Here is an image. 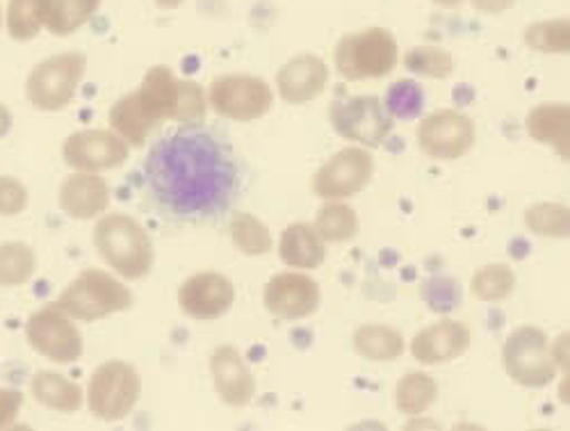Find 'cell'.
<instances>
[{"label": "cell", "instance_id": "d590c367", "mask_svg": "<svg viewBox=\"0 0 570 431\" xmlns=\"http://www.w3.org/2000/svg\"><path fill=\"white\" fill-rule=\"evenodd\" d=\"M568 208L559 204H537L525 213L528 226L548 237H568Z\"/></svg>", "mask_w": 570, "mask_h": 431}, {"label": "cell", "instance_id": "9a60e30c", "mask_svg": "<svg viewBox=\"0 0 570 431\" xmlns=\"http://www.w3.org/2000/svg\"><path fill=\"white\" fill-rule=\"evenodd\" d=\"M265 306L278 320H302L317 311L320 285L297 272H283L265 285Z\"/></svg>", "mask_w": 570, "mask_h": 431}, {"label": "cell", "instance_id": "1f68e13d", "mask_svg": "<svg viewBox=\"0 0 570 431\" xmlns=\"http://www.w3.org/2000/svg\"><path fill=\"white\" fill-rule=\"evenodd\" d=\"M515 276L507 265H487L474 274L470 291L482 302H502L513 293Z\"/></svg>", "mask_w": 570, "mask_h": 431}, {"label": "cell", "instance_id": "f1b7e54d", "mask_svg": "<svg viewBox=\"0 0 570 431\" xmlns=\"http://www.w3.org/2000/svg\"><path fill=\"white\" fill-rule=\"evenodd\" d=\"M315 231L324 243H347L358 233V217L347 204H324L315 217Z\"/></svg>", "mask_w": 570, "mask_h": 431}, {"label": "cell", "instance_id": "f546056e", "mask_svg": "<svg viewBox=\"0 0 570 431\" xmlns=\"http://www.w3.org/2000/svg\"><path fill=\"white\" fill-rule=\"evenodd\" d=\"M37 272L35 252L26 243L0 245V285L17 287L28 283Z\"/></svg>", "mask_w": 570, "mask_h": 431}, {"label": "cell", "instance_id": "4316f807", "mask_svg": "<svg viewBox=\"0 0 570 431\" xmlns=\"http://www.w3.org/2000/svg\"><path fill=\"white\" fill-rule=\"evenodd\" d=\"M101 0H51L49 17H46V28L51 35L67 37L82 28L97 10Z\"/></svg>", "mask_w": 570, "mask_h": 431}, {"label": "cell", "instance_id": "60d3db41", "mask_svg": "<svg viewBox=\"0 0 570 431\" xmlns=\"http://www.w3.org/2000/svg\"><path fill=\"white\" fill-rule=\"evenodd\" d=\"M160 10H176L183 6V0H154Z\"/></svg>", "mask_w": 570, "mask_h": 431}, {"label": "cell", "instance_id": "e575fe53", "mask_svg": "<svg viewBox=\"0 0 570 431\" xmlns=\"http://www.w3.org/2000/svg\"><path fill=\"white\" fill-rule=\"evenodd\" d=\"M568 19L541 21L525 32V43L541 53H568Z\"/></svg>", "mask_w": 570, "mask_h": 431}, {"label": "cell", "instance_id": "9c48e42d", "mask_svg": "<svg viewBox=\"0 0 570 431\" xmlns=\"http://www.w3.org/2000/svg\"><path fill=\"white\" fill-rule=\"evenodd\" d=\"M213 110L233 121H254L272 110L274 94L263 78L228 74L213 80L208 89Z\"/></svg>", "mask_w": 570, "mask_h": 431}, {"label": "cell", "instance_id": "277c9868", "mask_svg": "<svg viewBox=\"0 0 570 431\" xmlns=\"http://www.w3.org/2000/svg\"><path fill=\"white\" fill-rule=\"evenodd\" d=\"M397 41L384 28L345 35L336 46V67L347 80L384 78L397 67Z\"/></svg>", "mask_w": 570, "mask_h": 431}, {"label": "cell", "instance_id": "b9f144b4", "mask_svg": "<svg viewBox=\"0 0 570 431\" xmlns=\"http://www.w3.org/2000/svg\"><path fill=\"white\" fill-rule=\"evenodd\" d=\"M436 6H443V8H456V6H461L463 0H434Z\"/></svg>", "mask_w": 570, "mask_h": 431}, {"label": "cell", "instance_id": "4fadbf2b", "mask_svg": "<svg viewBox=\"0 0 570 431\" xmlns=\"http://www.w3.org/2000/svg\"><path fill=\"white\" fill-rule=\"evenodd\" d=\"M65 163L78 172H108L128 160V141L112 130H80L67 137Z\"/></svg>", "mask_w": 570, "mask_h": 431}, {"label": "cell", "instance_id": "5bb4252c", "mask_svg": "<svg viewBox=\"0 0 570 431\" xmlns=\"http://www.w3.org/2000/svg\"><path fill=\"white\" fill-rule=\"evenodd\" d=\"M235 302L233 283L219 272H199L178 287V306L195 320H217Z\"/></svg>", "mask_w": 570, "mask_h": 431}, {"label": "cell", "instance_id": "7a4b0ae2", "mask_svg": "<svg viewBox=\"0 0 570 431\" xmlns=\"http://www.w3.org/2000/svg\"><path fill=\"white\" fill-rule=\"evenodd\" d=\"M94 245L101 258L124 278L139 281L154 267L151 237L128 215H108L94 228Z\"/></svg>", "mask_w": 570, "mask_h": 431}, {"label": "cell", "instance_id": "836d02e7", "mask_svg": "<svg viewBox=\"0 0 570 431\" xmlns=\"http://www.w3.org/2000/svg\"><path fill=\"white\" fill-rule=\"evenodd\" d=\"M424 106V96H422V87L415 80H400L395 82L389 94H386V101L384 108L391 117L397 119H415L422 112Z\"/></svg>", "mask_w": 570, "mask_h": 431}, {"label": "cell", "instance_id": "ab89813d", "mask_svg": "<svg viewBox=\"0 0 570 431\" xmlns=\"http://www.w3.org/2000/svg\"><path fill=\"white\" fill-rule=\"evenodd\" d=\"M12 130V112L6 104H0V139Z\"/></svg>", "mask_w": 570, "mask_h": 431}, {"label": "cell", "instance_id": "74e56055", "mask_svg": "<svg viewBox=\"0 0 570 431\" xmlns=\"http://www.w3.org/2000/svg\"><path fill=\"white\" fill-rule=\"evenodd\" d=\"M23 406L21 391H0V429H8L14 424L19 411Z\"/></svg>", "mask_w": 570, "mask_h": 431}, {"label": "cell", "instance_id": "8992f818", "mask_svg": "<svg viewBox=\"0 0 570 431\" xmlns=\"http://www.w3.org/2000/svg\"><path fill=\"white\" fill-rule=\"evenodd\" d=\"M139 372L124 361H106L89 379L87 406L104 422L124 420L139 402Z\"/></svg>", "mask_w": 570, "mask_h": 431}, {"label": "cell", "instance_id": "3957f363", "mask_svg": "<svg viewBox=\"0 0 570 431\" xmlns=\"http://www.w3.org/2000/svg\"><path fill=\"white\" fill-rule=\"evenodd\" d=\"M132 293L104 270L80 272L62 291L58 306L78 322H99L130 308Z\"/></svg>", "mask_w": 570, "mask_h": 431}, {"label": "cell", "instance_id": "2e32d148", "mask_svg": "<svg viewBox=\"0 0 570 431\" xmlns=\"http://www.w3.org/2000/svg\"><path fill=\"white\" fill-rule=\"evenodd\" d=\"M210 374L215 391L226 406H249L256 395V379L243 359V354L230 345H222L210 356Z\"/></svg>", "mask_w": 570, "mask_h": 431}, {"label": "cell", "instance_id": "d6a6232c", "mask_svg": "<svg viewBox=\"0 0 570 431\" xmlns=\"http://www.w3.org/2000/svg\"><path fill=\"white\" fill-rule=\"evenodd\" d=\"M404 65L411 74L426 78H450L454 71V60L439 46H420L406 53Z\"/></svg>", "mask_w": 570, "mask_h": 431}, {"label": "cell", "instance_id": "ba28073f", "mask_svg": "<svg viewBox=\"0 0 570 431\" xmlns=\"http://www.w3.org/2000/svg\"><path fill=\"white\" fill-rule=\"evenodd\" d=\"M26 339L30 347L53 363H76L82 352V335L58 304H49L32 313L26 322Z\"/></svg>", "mask_w": 570, "mask_h": 431}, {"label": "cell", "instance_id": "52a82bcc", "mask_svg": "<svg viewBox=\"0 0 570 431\" xmlns=\"http://www.w3.org/2000/svg\"><path fill=\"white\" fill-rule=\"evenodd\" d=\"M507 374L525 389H543L557 376L548 335L539 326H518L502 350Z\"/></svg>", "mask_w": 570, "mask_h": 431}, {"label": "cell", "instance_id": "44dd1931", "mask_svg": "<svg viewBox=\"0 0 570 431\" xmlns=\"http://www.w3.org/2000/svg\"><path fill=\"white\" fill-rule=\"evenodd\" d=\"M278 256L288 267L315 270L324 263V256H326L324 239L320 237L315 226L306 222H295L281 235Z\"/></svg>", "mask_w": 570, "mask_h": 431}, {"label": "cell", "instance_id": "f35d334b", "mask_svg": "<svg viewBox=\"0 0 570 431\" xmlns=\"http://www.w3.org/2000/svg\"><path fill=\"white\" fill-rule=\"evenodd\" d=\"M472 6L487 14H500L513 6V0H472Z\"/></svg>", "mask_w": 570, "mask_h": 431}, {"label": "cell", "instance_id": "603a6c76", "mask_svg": "<svg viewBox=\"0 0 570 431\" xmlns=\"http://www.w3.org/2000/svg\"><path fill=\"white\" fill-rule=\"evenodd\" d=\"M568 126H570V108L566 104H543L537 106L528 117V133L550 147L568 160Z\"/></svg>", "mask_w": 570, "mask_h": 431}, {"label": "cell", "instance_id": "7402d4cb", "mask_svg": "<svg viewBox=\"0 0 570 431\" xmlns=\"http://www.w3.org/2000/svg\"><path fill=\"white\" fill-rule=\"evenodd\" d=\"M30 391L32 398L51 411L60 413H76L82 406V391L78 383L69 381L60 372L51 370H41L32 376L30 381Z\"/></svg>", "mask_w": 570, "mask_h": 431}, {"label": "cell", "instance_id": "6da1fadb", "mask_svg": "<svg viewBox=\"0 0 570 431\" xmlns=\"http://www.w3.org/2000/svg\"><path fill=\"white\" fill-rule=\"evenodd\" d=\"M141 174L154 208L178 224L224 217L240 192L230 141L202 124H183L156 139Z\"/></svg>", "mask_w": 570, "mask_h": 431}, {"label": "cell", "instance_id": "5b68a950", "mask_svg": "<svg viewBox=\"0 0 570 431\" xmlns=\"http://www.w3.org/2000/svg\"><path fill=\"white\" fill-rule=\"evenodd\" d=\"M87 58L82 53H60L39 62L26 82L28 101L43 112L67 108L85 78Z\"/></svg>", "mask_w": 570, "mask_h": 431}, {"label": "cell", "instance_id": "7bdbcfd3", "mask_svg": "<svg viewBox=\"0 0 570 431\" xmlns=\"http://www.w3.org/2000/svg\"><path fill=\"white\" fill-rule=\"evenodd\" d=\"M0 26H3V12H0Z\"/></svg>", "mask_w": 570, "mask_h": 431}, {"label": "cell", "instance_id": "7c38bea8", "mask_svg": "<svg viewBox=\"0 0 570 431\" xmlns=\"http://www.w3.org/2000/svg\"><path fill=\"white\" fill-rule=\"evenodd\" d=\"M374 174V160L370 151L365 149H343L328 163L322 165V169L313 178L315 195L336 202V199H350L370 183Z\"/></svg>", "mask_w": 570, "mask_h": 431}, {"label": "cell", "instance_id": "30bf717a", "mask_svg": "<svg viewBox=\"0 0 570 431\" xmlns=\"http://www.w3.org/2000/svg\"><path fill=\"white\" fill-rule=\"evenodd\" d=\"M328 119L341 137L372 149L379 147L393 130V117L386 112L384 101H379L376 96L336 99L328 108Z\"/></svg>", "mask_w": 570, "mask_h": 431}, {"label": "cell", "instance_id": "8fae6325", "mask_svg": "<svg viewBox=\"0 0 570 431\" xmlns=\"http://www.w3.org/2000/svg\"><path fill=\"white\" fill-rule=\"evenodd\" d=\"M478 128L474 121L456 110H439L424 117L417 128V147L436 160H456L474 147Z\"/></svg>", "mask_w": 570, "mask_h": 431}, {"label": "cell", "instance_id": "e0dca14e", "mask_svg": "<svg viewBox=\"0 0 570 431\" xmlns=\"http://www.w3.org/2000/svg\"><path fill=\"white\" fill-rule=\"evenodd\" d=\"M137 91V99L141 110L151 119V124L158 128L163 121H180L183 112V94H185V80L176 78L174 71L165 65H158L149 69V74L141 80Z\"/></svg>", "mask_w": 570, "mask_h": 431}, {"label": "cell", "instance_id": "83f0119b", "mask_svg": "<svg viewBox=\"0 0 570 431\" xmlns=\"http://www.w3.org/2000/svg\"><path fill=\"white\" fill-rule=\"evenodd\" d=\"M439 398V383L424 372H411L397 383V409L406 415H417L430 409Z\"/></svg>", "mask_w": 570, "mask_h": 431}, {"label": "cell", "instance_id": "4dcf8cb0", "mask_svg": "<svg viewBox=\"0 0 570 431\" xmlns=\"http://www.w3.org/2000/svg\"><path fill=\"white\" fill-rule=\"evenodd\" d=\"M233 245L245 256H263L272 249V233L269 228L249 213H237L230 222Z\"/></svg>", "mask_w": 570, "mask_h": 431}, {"label": "cell", "instance_id": "d4e9b609", "mask_svg": "<svg viewBox=\"0 0 570 431\" xmlns=\"http://www.w3.org/2000/svg\"><path fill=\"white\" fill-rule=\"evenodd\" d=\"M354 350L370 361H395L404 354V339L391 326L365 324L354 335Z\"/></svg>", "mask_w": 570, "mask_h": 431}, {"label": "cell", "instance_id": "484cf974", "mask_svg": "<svg viewBox=\"0 0 570 431\" xmlns=\"http://www.w3.org/2000/svg\"><path fill=\"white\" fill-rule=\"evenodd\" d=\"M51 0H10L8 32L17 41H30L39 35L49 17Z\"/></svg>", "mask_w": 570, "mask_h": 431}, {"label": "cell", "instance_id": "cb8c5ba5", "mask_svg": "<svg viewBox=\"0 0 570 431\" xmlns=\"http://www.w3.org/2000/svg\"><path fill=\"white\" fill-rule=\"evenodd\" d=\"M110 126L124 137L130 147H141L147 141V135L156 130L151 119L145 115L137 99V91H130L110 108Z\"/></svg>", "mask_w": 570, "mask_h": 431}, {"label": "cell", "instance_id": "ac0fdd59", "mask_svg": "<svg viewBox=\"0 0 570 431\" xmlns=\"http://www.w3.org/2000/svg\"><path fill=\"white\" fill-rule=\"evenodd\" d=\"M470 347V329L459 320H441L422 329L413 343L411 354L422 365L448 363L463 356Z\"/></svg>", "mask_w": 570, "mask_h": 431}, {"label": "cell", "instance_id": "ffe728a7", "mask_svg": "<svg viewBox=\"0 0 570 431\" xmlns=\"http://www.w3.org/2000/svg\"><path fill=\"white\" fill-rule=\"evenodd\" d=\"M110 204L108 183L91 172L71 174L60 189V208L73 219H94Z\"/></svg>", "mask_w": 570, "mask_h": 431}, {"label": "cell", "instance_id": "8d00e7d4", "mask_svg": "<svg viewBox=\"0 0 570 431\" xmlns=\"http://www.w3.org/2000/svg\"><path fill=\"white\" fill-rule=\"evenodd\" d=\"M28 208V189L12 176H0V215L14 217Z\"/></svg>", "mask_w": 570, "mask_h": 431}, {"label": "cell", "instance_id": "d6986e66", "mask_svg": "<svg viewBox=\"0 0 570 431\" xmlns=\"http://www.w3.org/2000/svg\"><path fill=\"white\" fill-rule=\"evenodd\" d=\"M328 67L317 56H297L285 62L276 74V87L285 104H308L326 89Z\"/></svg>", "mask_w": 570, "mask_h": 431}]
</instances>
